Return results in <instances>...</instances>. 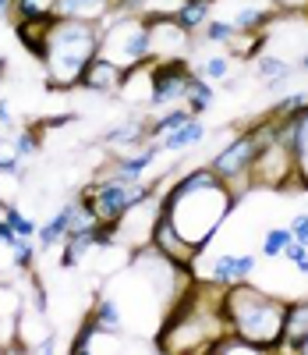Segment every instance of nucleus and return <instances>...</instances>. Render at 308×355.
Here are the masks:
<instances>
[{
  "mask_svg": "<svg viewBox=\"0 0 308 355\" xmlns=\"http://www.w3.org/2000/svg\"><path fill=\"white\" fill-rule=\"evenodd\" d=\"M39 139H43V135H39V128H36V125L21 128V132L11 139V142H15V153H18L21 160H25V157H36V153H39Z\"/></svg>",
  "mask_w": 308,
  "mask_h": 355,
  "instance_id": "obj_29",
  "label": "nucleus"
},
{
  "mask_svg": "<svg viewBox=\"0 0 308 355\" xmlns=\"http://www.w3.org/2000/svg\"><path fill=\"white\" fill-rule=\"evenodd\" d=\"M89 320L100 327L103 338H114V334H125V313H120L117 299H100L96 306H92Z\"/></svg>",
  "mask_w": 308,
  "mask_h": 355,
  "instance_id": "obj_19",
  "label": "nucleus"
},
{
  "mask_svg": "<svg viewBox=\"0 0 308 355\" xmlns=\"http://www.w3.org/2000/svg\"><path fill=\"white\" fill-rule=\"evenodd\" d=\"M103 21H78V18H57L46 33L43 68L50 75V89H75L82 68L100 53Z\"/></svg>",
  "mask_w": 308,
  "mask_h": 355,
  "instance_id": "obj_4",
  "label": "nucleus"
},
{
  "mask_svg": "<svg viewBox=\"0 0 308 355\" xmlns=\"http://www.w3.org/2000/svg\"><path fill=\"white\" fill-rule=\"evenodd\" d=\"M202 71H206L209 78H220V82H224V78L230 75V61H227V57H209V61L202 64Z\"/></svg>",
  "mask_w": 308,
  "mask_h": 355,
  "instance_id": "obj_35",
  "label": "nucleus"
},
{
  "mask_svg": "<svg viewBox=\"0 0 308 355\" xmlns=\"http://www.w3.org/2000/svg\"><path fill=\"white\" fill-rule=\"evenodd\" d=\"M0 125H4V128H11V125H15V117H11V110H8V103H4V100H0Z\"/></svg>",
  "mask_w": 308,
  "mask_h": 355,
  "instance_id": "obj_40",
  "label": "nucleus"
},
{
  "mask_svg": "<svg viewBox=\"0 0 308 355\" xmlns=\"http://www.w3.org/2000/svg\"><path fill=\"white\" fill-rule=\"evenodd\" d=\"M103 142L114 146V150H125V146H145V142H149V135H145V121H142V117H128V121L114 125V128L107 132Z\"/></svg>",
  "mask_w": 308,
  "mask_h": 355,
  "instance_id": "obj_21",
  "label": "nucleus"
},
{
  "mask_svg": "<svg viewBox=\"0 0 308 355\" xmlns=\"http://www.w3.org/2000/svg\"><path fill=\"white\" fill-rule=\"evenodd\" d=\"M145 75H149V107L152 110H167L188 96L192 68L181 57H152Z\"/></svg>",
  "mask_w": 308,
  "mask_h": 355,
  "instance_id": "obj_8",
  "label": "nucleus"
},
{
  "mask_svg": "<svg viewBox=\"0 0 308 355\" xmlns=\"http://www.w3.org/2000/svg\"><path fill=\"white\" fill-rule=\"evenodd\" d=\"M152 199V185H142V182H125V178H114V174H103L92 189L82 192V202L96 214L103 224H120L135 206L149 202Z\"/></svg>",
  "mask_w": 308,
  "mask_h": 355,
  "instance_id": "obj_6",
  "label": "nucleus"
},
{
  "mask_svg": "<svg viewBox=\"0 0 308 355\" xmlns=\"http://www.w3.org/2000/svg\"><path fill=\"white\" fill-rule=\"evenodd\" d=\"M259 139H255V132L252 128H244V132H237L224 150L212 157V171H217V178L220 182H227L230 189H234V196L241 199L244 192H252V164H255V153H259Z\"/></svg>",
  "mask_w": 308,
  "mask_h": 355,
  "instance_id": "obj_7",
  "label": "nucleus"
},
{
  "mask_svg": "<svg viewBox=\"0 0 308 355\" xmlns=\"http://www.w3.org/2000/svg\"><path fill=\"white\" fill-rule=\"evenodd\" d=\"M276 142H284L287 150L294 153V174H298V185L301 192H308V103L276 121Z\"/></svg>",
  "mask_w": 308,
  "mask_h": 355,
  "instance_id": "obj_10",
  "label": "nucleus"
},
{
  "mask_svg": "<svg viewBox=\"0 0 308 355\" xmlns=\"http://www.w3.org/2000/svg\"><path fill=\"white\" fill-rule=\"evenodd\" d=\"M291 239H294L291 227H269V231H266V239H262V256H266V259H276V256L284 252V245H287Z\"/></svg>",
  "mask_w": 308,
  "mask_h": 355,
  "instance_id": "obj_30",
  "label": "nucleus"
},
{
  "mask_svg": "<svg viewBox=\"0 0 308 355\" xmlns=\"http://www.w3.org/2000/svg\"><path fill=\"white\" fill-rule=\"evenodd\" d=\"M287 227H291V234H294L298 242H305V245H308V214H298Z\"/></svg>",
  "mask_w": 308,
  "mask_h": 355,
  "instance_id": "obj_37",
  "label": "nucleus"
},
{
  "mask_svg": "<svg viewBox=\"0 0 308 355\" xmlns=\"http://www.w3.org/2000/svg\"><path fill=\"white\" fill-rule=\"evenodd\" d=\"M305 338H308V299H298V302H287V313H284V345L280 348L298 352Z\"/></svg>",
  "mask_w": 308,
  "mask_h": 355,
  "instance_id": "obj_15",
  "label": "nucleus"
},
{
  "mask_svg": "<svg viewBox=\"0 0 308 355\" xmlns=\"http://www.w3.org/2000/svg\"><path fill=\"white\" fill-rule=\"evenodd\" d=\"M160 153H163V150H160V142H156V139H149L145 146H138V153L114 160V171H107V174L125 178V182H142V174L152 167V160H156Z\"/></svg>",
  "mask_w": 308,
  "mask_h": 355,
  "instance_id": "obj_14",
  "label": "nucleus"
},
{
  "mask_svg": "<svg viewBox=\"0 0 308 355\" xmlns=\"http://www.w3.org/2000/svg\"><path fill=\"white\" fill-rule=\"evenodd\" d=\"M305 103H308V96H305V93H291V96H280V100H276V107H273L269 114L276 117V121H280V117H291V114H298Z\"/></svg>",
  "mask_w": 308,
  "mask_h": 355,
  "instance_id": "obj_33",
  "label": "nucleus"
},
{
  "mask_svg": "<svg viewBox=\"0 0 308 355\" xmlns=\"http://www.w3.org/2000/svg\"><path fill=\"white\" fill-rule=\"evenodd\" d=\"M212 4H217V0H177L170 21H174L177 28H184L188 36H195L199 28L209 21V8H212Z\"/></svg>",
  "mask_w": 308,
  "mask_h": 355,
  "instance_id": "obj_16",
  "label": "nucleus"
},
{
  "mask_svg": "<svg viewBox=\"0 0 308 355\" xmlns=\"http://www.w3.org/2000/svg\"><path fill=\"white\" fill-rule=\"evenodd\" d=\"M60 348V341H57V334H46L39 345H36V352H57Z\"/></svg>",
  "mask_w": 308,
  "mask_h": 355,
  "instance_id": "obj_39",
  "label": "nucleus"
},
{
  "mask_svg": "<svg viewBox=\"0 0 308 355\" xmlns=\"http://www.w3.org/2000/svg\"><path fill=\"white\" fill-rule=\"evenodd\" d=\"M237 206V196L227 182H220L212 167H192L181 182L170 185V192L160 202V214L170 217V224L181 231L188 220H195V231L188 234L192 249L202 256V249L212 242V234L224 227L230 210Z\"/></svg>",
  "mask_w": 308,
  "mask_h": 355,
  "instance_id": "obj_1",
  "label": "nucleus"
},
{
  "mask_svg": "<svg viewBox=\"0 0 308 355\" xmlns=\"http://www.w3.org/2000/svg\"><path fill=\"white\" fill-rule=\"evenodd\" d=\"M224 313L230 331L252 341L259 352H276L284 345V313L287 302L273 299L269 291L255 288L252 281H234L224 291Z\"/></svg>",
  "mask_w": 308,
  "mask_h": 355,
  "instance_id": "obj_3",
  "label": "nucleus"
},
{
  "mask_svg": "<svg viewBox=\"0 0 308 355\" xmlns=\"http://www.w3.org/2000/svg\"><path fill=\"white\" fill-rule=\"evenodd\" d=\"M255 71H259L266 89H287L291 78H294V64H287L284 57H266V53H259Z\"/></svg>",
  "mask_w": 308,
  "mask_h": 355,
  "instance_id": "obj_20",
  "label": "nucleus"
},
{
  "mask_svg": "<svg viewBox=\"0 0 308 355\" xmlns=\"http://www.w3.org/2000/svg\"><path fill=\"white\" fill-rule=\"evenodd\" d=\"M11 11H15V0H0V21L11 18Z\"/></svg>",
  "mask_w": 308,
  "mask_h": 355,
  "instance_id": "obj_41",
  "label": "nucleus"
},
{
  "mask_svg": "<svg viewBox=\"0 0 308 355\" xmlns=\"http://www.w3.org/2000/svg\"><path fill=\"white\" fill-rule=\"evenodd\" d=\"M224 284L206 281L188 284V291L174 295V306L160 327V352L174 355H209L212 341L230 331L224 313Z\"/></svg>",
  "mask_w": 308,
  "mask_h": 355,
  "instance_id": "obj_2",
  "label": "nucleus"
},
{
  "mask_svg": "<svg viewBox=\"0 0 308 355\" xmlns=\"http://www.w3.org/2000/svg\"><path fill=\"white\" fill-rule=\"evenodd\" d=\"M100 57L120 64V68H138L152 61V25L145 15H110L103 21L100 36Z\"/></svg>",
  "mask_w": 308,
  "mask_h": 355,
  "instance_id": "obj_5",
  "label": "nucleus"
},
{
  "mask_svg": "<svg viewBox=\"0 0 308 355\" xmlns=\"http://www.w3.org/2000/svg\"><path fill=\"white\" fill-rule=\"evenodd\" d=\"M71 217H75V199L64 202V206H60V210L39 227V234H36L39 245H43V249H53L57 242H64V239H68V231H71Z\"/></svg>",
  "mask_w": 308,
  "mask_h": 355,
  "instance_id": "obj_18",
  "label": "nucleus"
},
{
  "mask_svg": "<svg viewBox=\"0 0 308 355\" xmlns=\"http://www.w3.org/2000/svg\"><path fill=\"white\" fill-rule=\"evenodd\" d=\"M298 352H308V338H305V341H301V348H298Z\"/></svg>",
  "mask_w": 308,
  "mask_h": 355,
  "instance_id": "obj_44",
  "label": "nucleus"
},
{
  "mask_svg": "<svg viewBox=\"0 0 308 355\" xmlns=\"http://www.w3.org/2000/svg\"><path fill=\"white\" fill-rule=\"evenodd\" d=\"M188 117H192L188 107H184V110H181V107H167V110L156 117V121H145V135H149V139H163L167 132H174L177 125L188 121Z\"/></svg>",
  "mask_w": 308,
  "mask_h": 355,
  "instance_id": "obj_24",
  "label": "nucleus"
},
{
  "mask_svg": "<svg viewBox=\"0 0 308 355\" xmlns=\"http://www.w3.org/2000/svg\"><path fill=\"white\" fill-rule=\"evenodd\" d=\"M298 68H301V71H308V50L301 53V64H298Z\"/></svg>",
  "mask_w": 308,
  "mask_h": 355,
  "instance_id": "obj_42",
  "label": "nucleus"
},
{
  "mask_svg": "<svg viewBox=\"0 0 308 355\" xmlns=\"http://www.w3.org/2000/svg\"><path fill=\"white\" fill-rule=\"evenodd\" d=\"M149 249H152V252H160V256H167L170 263H177L181 270H188V274H192V263L199 259V252L177 234V227L170 224L167 214H156V217H152V227H149Z\"/></svg>",
  "mask_w": 308,
  "mask_h": 355,
  "instance_id": "obj_11",
  "label": "nucleus"
},
{
  "mask_svg": "<svg viewBox=\"0 0 308 355\" xmlns=\"http://www.w3.org/2000/svg\"><path fill=\"white\" fill-rule=\"evenodd\" d=\"M11 256H15V266H18V270H33V263H36L33 239H15V242H11Z\"/></svg>",
  "mask_w": 308,
  "mask_h": 355,
  "instance_id": "obj_32",
  "label": "nucleus"
},
{
  "mask_svg": "<svg viewBox=\"0 0 308 355\" xmlns=\"http://www.w3.org/2000/svg\"><path fill=\"white\" fill-rule=\"evenodd\" d=\"M209 281H217V284H234L237 281V252H220L217 259H212L209 266Z\"/></svg>",
  "mask_w": 308,
  "mask_h": 355,
  "instance_id": "obj_27",
  "label": "nucleus"
},
{
  "mask_svg": "<svg viewBox=\"0 0 308 355\" xmlns=\"http://www.w3.org/2000/svg\"><path fill=\"white\" fill-rule=\"evenodd\" d=\"M252 189H298V174H294V153L287 150L284 142H266L259 146V153H255V164H252Z\"/></svg>",
  "mask_w": 308,
  "mask_h": 355,
  "instance_id": "obj_9",
  "label": "nucleus"
},
{
  "mask_svg": "<svg viewBox=\"0 0 308 355\" xmlns=\"http://www.w3.org/2000/svg\"><path fill=\"white\" fill-rule=\"evenodd\" d=\"M284 259H291L294 266H298V274H308V245L305 242H298V239H291L287 245H284V252H280Z\"/></svg>",
  "mask_w": 308,
  "mask_h": 355,
  "instance_id": "obj_34",
  "label": "nucleus"
},
{
  "mask_svg": "<svg viewBox=\"0 0 308 355\" xmlns=\"http://www.w3.org/2000/svg\"><path fill=\"white\" fill-rule=\"evenodd\" d=\"M28 4H46L50 8V0H28Z\"/></svg>",
  "mask_w": 308,
  "mask_h": 355,
  "instance_id": "obj_43",
  "label": "nucleus"
},
{
  "mask_svg": "<svg viewBox=\"0 0 308 355\" xmlns=\"http://www.w3.org/2000/svg\"><path fill=\"white\" fill-rule=\"evenodd\" d=\"M0 217L11 224V231L18 234V239H36V234H39V224L28 217V214H21L18 206L8 202V199H0Z\"/></svg>",
  "mask_w": 308,
  "mask_h": 355,
  "instance_id": "obj_23",
  "label": "nucleus"
},
{
  "mask_svg": "<svg viewBox=\"0 0 308 355\" xmlns=\"http://www.w3.org/2000/svg\"><path fill=\"white\" fill-rule=\"evenodd\" d=\"M202 36H206L209 43H230V40L237 36V25H234V21H224V18H209V21L202 25Z\"/></svg>",
  "mask_w": 308,
  "mask_h": 355,
  "instance_id": "obj_28",
  "label": "nucleus"
},
{
  "mask_svg": "<svg viewBox=\"0 0 308 355\" xmlns=\"http://www.w3.org/2000/svg\"><path fill=\"white\" fill-rule=\"evenodd\" d=\"M15 239H18V234H15V231H11V224H8V220H4V217H0V242H4V245H11V242H15Z\"/></svg>",
  "mask_w": 308,
  "mask_h": 355,
  "instance_id": "obj_38",
  "label": "nucleus"
},
{
  "mask_svg": "<svg viewBox=\"0 0 308 355\" xmlns=\"http://www.w3.org/2000/svg\"><path fill=\"white\" fill-rule=\"evenodd\" d=\"M25 160L15 153V142H4L0 146V174H8V178H21L25 174V167H21Z\"/></svg>",
  "mask_w": 308,
  "mask_h": 355,
  "instance_id": "obj_31",
  "label": "nucleus"
},
{
  "mask_svg": "<svg viewBox=\"0 0 308 355\" xmlns=\"http://www.w3.org/2000/svg\"><path fill=\"white\" fill-rule=\"evenodd\" d=\"M120 82H125V68L107 61V57H92V61L82 68L75 89H85V93H100V96H110V93H120Z\"/></svg>",
  "mask_w": 308,
  "mask_h": 355,
  "instance_id": "obj_12",
  "label": "nucleus"
},
{
  "mask_svg": "<svg viewBox=\"0 0 308 355\" xmlns=\"http://www.w3.org/2000/svg\"><path fill=\"white\" fill-rule=\"evenodd\" d=\"M255 252H244V256H237V281H248L252 277V270H255Z\"/></svg>",
  "mask_w": 308,
  "mask_h": 355,
  "instance_id": "obj_36",
  "label": "nucleus"
},
{
  "mask_svg": "<svg viewBox=\"0 0 308 355\" xmlns=\"http://www.w3.org/2000/svg\"><path fill=\"white\" fill-rule=\"evenodd\" d=\"M15 33H18V40H21L28 50H33V57H36V61H43L50 25H25V21H15Z\"/></svg>",
  "mask_w": 308,
  "mask_h": 355,
  "instance_id": "obj_25",
  "label": "nucleus"
},
{
  "mask_svg": "<svg viewBox=\"0 0 308 355\" xmlns=\"http://www.w3.org/2000/svg\"><path fill=\"white\" fill-rule=\"evenodd\" d=\"M269 18H273V11H266V8H241L230 21L237 25V33H259V28H266L269 25Z\"/></svg>",
  "mask_w": 308,
  "mask_h": 355,
  "instance_id": "obj_26",
  "label": "nucleus"
},
{
  "mask_svg": "<svg viewBox=\"0 0 308 355\" xmlns=\"http://www.w3.org/2000/svg\"><path fill=\"white\" fill-rule=\"evenodd\" d=\"M125 8V0H50V11L57 18H78V21H107Z\"/></svg>",
  "mask_w": 308,
  "mask_h": 355,
  "instance_id": "obj_13",
  "label": "nucleus"
},
{
  "mask_svg": "<svg viewBox=\"0 0 308 355\" xmlns=\"http://www.w3.org/2000/svg\"><path fill=\"white\" fill-rule=\"evenodd\" d=\"M202 139H206V125L199 121V117H188L184 125H177L174 132H167V135L156 139V142H160L163 153H181V150H192V146H199Z\"/></svg>",
  "mask_w": 308,
  "mask_h": 355,
  "instance_id": "obj_17",
  "label": "nucleus"
},
{
  "mask_svg": "<svg viewBox=\"0 0 308 355\" xmlns=\"http://www.w3.org/2000/svg\"><path fill=\"white\" fill-rule=\"evenodd\" d=\"M184 103H188V114L192 117H199V114H206L212 107V85L202 75H195V71L188 78V96H184Z\"/></svg>",
  "mask_w": 308,
  "mask_h": 355,
  "instance_id": "obj_22",
  "label": "nucleus"
}]
</instances>
